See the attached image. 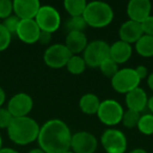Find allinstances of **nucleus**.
Returning a JSON list of instances; mask_svg holds the SVG:
<instances>
[{"mask_svg": "<svg viewBox=\"0 0 153 153\" xmlns=\"http://www.w3.org/2000/svg\"><path fill=\"white\" fill-rule=\"evenodd\" d=\"M110 45L104 40H94L89 42L83 51V59L89 67H99L103 61L109 58Z\"/></svg>", "mask_w": 153, "mask_h": 153, "instance_id": "nucleus-5", "label": "nucleus"}, {"mask_svg": "<svg viewBox=\"0 0 153 153\" xmlns=\"http://www.w3.org/2000/svg\"><path fill=\"white\" fill-rule=\"evenodd\" d=\"M101 72L104 74L107 78H112L117 71H119V64H117L112 59L108 58L105 61H103L101 63V65L99 66Z\"/></svg>", "mask_w": 153, "mask_h": 153, "instance_id": "nucleus-25", "label": "nucleus"}, {"mask_svg": "<svg viewBox=\"0 0 153 153\" xmlns=\"http://www.w3.org/2000/svg\"><path fill=\"white\" fill-rule=\"evenodd\" d=\"M101 144L106 153H125L127 150L126 135L121 130L114 128H108L103 132Z\"/></svg>", "mask_w": 153, "mask_h": 153, "instance_id": "nucleus-8", "label": "nucleus"}, {"mask_svg": "<svg viewBox=\"0 0 153 153\" xmlns=\"http://www.w3.org/2000/svg\"><path fill=\"white\" fill-rule=\"evenodd\" d=\"M19 23H20L19 18L15 15H12V16H10V17H7V19L3 20L2 25L4 26L5 30H7L10 34L13 35V34H16V32H17Z\"/></svg>", "mask_w": 153, "mask_h": 153, "instance_id": "nucleus-27", "label": "nucleus"}, {"mask_svg": "<svg viewBox=\"0 0 153 153\" xmlns=\"http://www.w3.org/2000/svg\"><path fill=\"white\" fill-rule=\"evenodd\" d=\"M100 104L101 101L99 99V97L96 96L94 94H91V92L83 94L79 101L80 109H81L82 112L87 115L97 114Z\"/></svg>", "mask_w": 153, "mask_h": 153, "instance_id": "nucleus-19", "label": "nucleus"}, {"mask_svg": "<svg viewBox=\"0 0 153 153\" xmlns=\"http://www.w3.org/2000/svg\"><path fill=\"white\" fill-rule=\"evenodd\" d=\"M142 80L138 78L134 68H121L111 78V86L119 94H128L131 90L140 87Z\"/></svg>", "mask_w": 153, "mask_h": 153, "instance_id": "nucleus-4", "label": "nucleus"}, {"mask_svg": "<svg viewBox=\"0 0 153 153\" xmlns=\"http://www.w3.org/2000/svg\"><path fill=\"white\" fill-rule=\"evenodd\" d=\"M140 117V113L128 109L127 111H124L123 119H122L121 123H123V125L125 126L126 128L132 129V128H134V127L137 126Z\"/></svg>", "mask_w": 153, "mask_h": 153, "instance_id": "nucleus-26", "label": "nucleus"}, {"mask_svg": "<svg viewBox=\"0 0 153 153\" xmlns=\"http://www.w3.org/2000/svg\"><path fill=\"white\" fill-rule=\"evenodd\" d=\"M13 119V115L7 108H0V129H7Z\"/></svg>", "mask_w": 153, "mask_h": 153, "instance_id": "nucleus-30", "label": "nucleus"}, {"mask_svg": "<svg viewBox=\"0 0 153 153\" xmlns=\"http://www.w3.org/2000/svg\"><path fill=\"white\" fill-rule=\"evenodd\" d=\"M147 107L150 110L151 114H153V96L150 99H148V105H147Z\"/></svg>", "mask_w": 153, "mask_h": 153, "instance_id": "nucleus-37", "label": "nucleus"}, {"mask_svg": "<svg viewBox=\"0 0 153 153\" xmlns=\"http://www.w3.org/2000/svg\"><path fill=\"white\" fill-rule=\"evenodd\" d=\"M136 127L140 133L146 134V135L153 134V114L145 113V114L140 115Z\"/></svg>", "mask_w": 153, "mask_h": 153, "instance_id": "nucleus-23", "label": "nucleus"}, {"mask_svg": "<svg viewBox=\"0 0 153 153\" xmlns=\"http://www.w3.org/2000/svg\"><path fill=\"white\" fill-rule=\"evenodd\" d=\"M5 99H7V96H5V91L3 90L2 87H0V108L2 107V105L4 104Z\"/></svg>", "mask_w": 153, "mask_h": 153, "instance_id": "nucleus-34", "label": "nucleus"}, {"mask_svg": "<svg viewBox=\"0 0 153 153\" xmlns=\"http://www.w3.org/2000/svg\"><path fill=\"white\" fill-rule=\"evenodd\" d=\"M34 107V101L30 94L25 92H18L14 94L7 102V109L13 117H28V113Z\"/></svg>", "mask_w": 153, "mask_h": 153, "instance_id": "nucleus-10", "label": "nucleus"}, {"mask_svg": "<svg viewBox=\"0 0 153 153\" xmlns=\"http://www.w3.org/2000/svg\"><path fill=\"white\" fill-rule=\"evenodd\" d=\"M114 13L108 3L104 1L88 2L83 14L86 24L94 28H102L112 22Z\"/></svg>", "mask_w": 153, "mask_h": 153, "instance_id": "nucleus-3", "label": "nucleus"}, {"mask_svg": "<svg viewBox=\"0 0 153 153\" xmlns=\"http://www.w3.org/2000/svg\"><path fill=\"white\" fill-rule=\"evenodd\" d=\"M7 130L12 142L16 145L25 146L38 140L40 126L33 117H14Z\"/></svg>", "mask_w": 153, "mask_h": 153, "instance_id": "nucleus-2", "label": "nucleus"}, {"mask_svg": "<svg viewBox=\"0 0 153 153\" xmlns=\"http://www.w3.org/2000/svg\"><path fill=\"white\" fill-rule=\"evenodd\" d=\"M98 148V140L92 133L79 131L71 135L70 149L74 153H94Z\"/></svg>", "mask_w": 153, "mask_h": 153, "instance_id": "nucleus-11", "label": "nucleus"}, {"mask_svg": "<svg viewBox=\"0 0 153 153\" xmlns=\"http://www.w3.org/2000/svg\"><path fill=\"white\" fill-rule=\"evenodd\" d=\"M124 114L123 106L113 99H107L101 102L98 110L99 120L106 126H115L122 122Z\"/></svg>", "mask_w": 153, "mask_h": 153, "instance_id": "nucleus-6", "label": "nucleus"}, {"mask_svg": "<svg viewBox=\"0 0 153 153\" xmlns=\"http://www.w3.org/2000/svg\"><path fill=\"white\" fill-rule=\"evenodd\" d=\"M41 4L38 0H15L13 1V13L20 20L35 19Z\"/></svg>", "mask_w": 153, "mask_h": 153, "instance_id": "nucleus-14", "label": "nucleus"}, {"mask_svg": "<svg viewBox=\"0 0 153 153\" xmlns=\"http://www.w3.org/2000/svg\"><path fill=\"white\" fill-rule=\"evenodd\" d=\"M87 44V37L83 32H71L66 36L64 45L71 55H79L80 53H83Z\"/></svg>", "mask_w": 153, "mask_h": 153, "instance_id": "nucleus-17", "label": "nucleus"}, {"mask_svg": "<svg viewBox=\"0 0 153 153\" xmlns=\"http://www.w3.org/2000/svg\"><path fill=\"white\" fill-rule=\"evenodd\" d=\"M2 149V137H1V135H0V150Z\"/></svg>", "mask_w": 153, "mask_h": 153, "instance_id": "nucleus-40", "label": "nucleus"}, {"mask_svg": "<svg viewBox=\"0 0 153 153\" xmlns=\"http://www.w3.org/2000/svg\"><path fill=\"white\" fill-rule=\"evenodd\" d=\"M143 30V34L153 36V16H149L145 21L140 23Z\"/></svg>", "mask_w": 153, "mask_h": 153, "instance_id": "nucleus-31", "label": "nucleus"}, {"mask_svg": "<svg viewBox=\"0 0 153 153\" xmlns=\"http://www.w3.org/2000/svg\"><path fill=\"white\" fill-rule=\"evenodd\" d=\"M51 41V33H46V32H41L40 36H39L38 42L41 43L43 45L48 44L49 42Z\"/></svg>", "mask_w": 153, "mask_h": 153, "instance_id": "nucleus-33", "label": "nucleus"}, {"mask_svg": "<svg viewBox=\"0 0 153 153\" xmlns=\"http://www.w3.org/2000/svg\"><path fill=\"white\" fill-rule=\"evenodd\" d=\"M87 2L85 0H65L64 9L71 17H80L83 16Z\"/></svg>", "mask_w": 153, "mask_h": 153, "instance_id": "nucleus-21", "label": "nucleus"}, {"mask_svg": "<svg viewBox=\"0 0 153 153\" xmlns=\"http://www.w3.org/2000/svg\"><path fill=\"white\" fill-rule=\"evenodd\" d=\"M143 30L140 23L132 20H127L121 25L119 30L120 40L131 45L132 43H136L137 40L143 36Z\"/></svg>", "mask_w": 153, "mask_h": 153, "instance_id": "nucleus-15", "label": "nucleus"}, {"mask_svg": "<svg viewBox=\"0 0 153 153\" xmlns=\"http://www.w3.org/2000/svg\"><path fill=\"white\" fill-rule=\"evenodd\" d=\"M71 56L72 55L65 45L61 43H56L47 47L43 55V60L48 67L59 69V68L66 66Z\"/></svg>", "mask_w": 153, "mask_h": 153, "instance_id": "nucleus-9", "label": "nucleus"}, {"mask_svg": "<svg viewBox=\"0 0 153 153\" xmlns=\"http://www.w3.org/2000/svg\"><path fill=\"white\" fill-rule=\"evenodd\" d=\"M147 84H148L149 88L153 91V72H151L150 74H148V78H147Z\"/></svg>", "mask_w": 153, "mask_h": 153, "instance_id": "nucleus-35", "label": "nucleus"}, {"mask_svg": "<svg viewBox=\"0 0 153 153\" xmlns=\"http://www.w3.org/2000/svg\"><path fill=\"white\" fill-rule=\"evenodd\" d=\"M65 153H74V152H72V151H70V150H69V151H67V152H65Z\"/></svg>", "mask_w": 153, "mask_h": 153, "instance_id": "nucleus-41", "label": "nucleus"}, {"mask_svg": "<svg viewBox=\"0 0 153 153\" xmlns=\"http://www.w3.org/2000/svg\"><path fill=\"white\" fill-rule=\"evenodd\" d=\"M0 153H19V152L12 148H2L0 150Z\"/></svg>", "mask_w": 153, "mask_h": 153, "instance_id": "nucleus-36", "label": "nucleus"}, {"mask_svg": "<svg viewBox=\"0 0 153 153\" xmlns=\"http://www.w3.org/2000/svg\"><path fill=\"white\" fill-rule=\"evenodd\" d=\"M86 26H87V24H86L83 16H80V17H70L65 23V28L68 33L83 32Z\"/></svg>", "mask_w": 153, "mask_h": 153, "instance_id": "nucleus-24", "label": "nucleus"}, {"mask_svg": "<svg viewBox=\"0 0 153 153\" xmlns=\"http://www.w3.org/2000/svg\"><path fill=\"white\" fill-rule=\"evenodd\" d=\"M125 102L128 109L140 113L147 108L148 96L143 88L137 87L135 89L131 90L130 92H128V94H126Z\"/></svg>", "mask_w": 153, "mask_h": 153, "instance_id": "nucleus-16", "label": "nucleus"}, {"mask_svg": "<svg viewBox=\"0 0 153 153\" xmlns=\"http://www.w3.org/2000/svg\"><path fill=\"white\" fill-rule=\"evenodd\" d=\"M13 15V1L0 0V19H7Z\"/></svg>", "mask_w": 153, "mask_h": 153, "instance_id": "nucleus-29", "label": "nucleus"}, {"mask_svg": "<svg viewBox=\"0 0 153 153\" xmlns=\"http://www.w3.org/2000/svg\"><path fill=\"white\" fill-rule=\"evenodd\" d=\"M134 69H135L136 74H137L138 78H140V80H144V79H146V78H148V69L146 68V66L138 65V66H136Z\"/></svg>", "mask_w": 153, "mask_h": 153, "instance_id": "nucleus-32", "label": "nucleus"}, {"mask_svg": "<svg viewBox=\"0 0 153 153\" xmlns=\"http://www.w3.org/2000/svg\"><path fill=\"white\" fill-rule=\"evenodd\" d=\"M40 33L41 30L39 28L35 19H27L20 20L16 35L19 38V40L25 44H34L38 42Z\"/></svg>", "mask_w": 153, "mask_h": 153, "instance_id": "nucleus-12", "label": "nucleus"}, {"mask_svg": "<svg viewBox=\"0 0 153 153\" xmlns=\"http://www.w3.org/2000/svg\"><path fill=\"white\" fill-rule=\"evenodd\" d=\"M41 32L53 33L57 32L61 25V16L58 10L51 5H41L38 14L35 17Z\"/></svg>", "mask_w": 153, "mask_h": 153, "instance_id": "nucleus-7", "label": "nucleus"}, {"mask_svg": "<svg viewBox=\"0 0 153 153\" xmlns=\"http://www.w3.org/2000/svg\"><path fill=\"white\" fill-rule=\"evenodd\" d=\"M136 53L145 58L153 57V36L143 35L135 43Z\"/></svg>", "mask_w": 153, "mask_h": 153, "instance_id": "nucleus-20", "label": "nucleus"}, {"mask_svg": "<svg viewBox=\"0 0 153 153\" xmlns=\"http://www.w3.org/2000/svg\"><path fill=\"white\" fill-rule=\"evenodd\" d=\"M71 135L67 124L53 119L40 127L37 140L39 148L45 153H65L70 150Z\"/></svg>", "mask_w": 153, "mask_h": 153, "instance_id": "nucleus-1", "label": "nucleus"}, {"mask_svg": "<svg viewBox=\"0 0 153 153\" xmlns=\"http://www.w3.org/2000/svg\"><path fill=\"white\" fill-rule=\"evenodd\" d=\"M152 4L149 0H130L127 4V15L129 20L142 23L151 16Z\"/></svg>", "mask_w": 153, "mask_h": 153, "instance_id": "nucleus-13", "label": "nucleus"}, {"mask_svg": "<svg viewBox=\"0 0 153 153\" xmlns=\"http://www.w3.org/2000/svg\"><path fill=\"white\" fill-rule=\"evenodd\" d=\"M28 153H45V152L43 150H41L40 148H34V149H32Z\"/></svg>", "mask_w": 153, "mask_h": 153, "instance_id": "nucleus-39", "label": "nucleus"}, {"mask_svg": "<svg viewBox=\"0 0 153 153\" xmlns=\"http://www.w3.org/2000/svg\"><path fill=\"white\" fill-rule=\"evenodd\" d=\"M132 55V46L124 41H115L110 45L109 58L117 64H124L130 59Z\"/></svg>", "mask_w": 153, "mask_h": 153, "instance_id": "nucleus-18", "label": "nucleus"}, {"mask_svg": "<svg viewBox=\"0 0 153 153\" xmlns=\"http://www.w3.org/2000/svg\"><path fill=\"white\" fill-rule=\"evenodd\" d=\"M65 67L68 70V72H70L71 74H81L85 71L87 65H86L83 57H80L79 55H72L68 60Z\"/></svg>", "mask_w": 153, "mask_h": 153, "instance_id": "nucleus-22", "label": "nucleus"}, {"mask_svg": "<svg viewBox=\"0 0 153 153\" xmlns=\"http://www.w3.org/2000/svg\"><path fill=\"white\" fill-rule=\"evenodd\" d=\"M12 41V35L0 23V51H3L10 46Z\"/></svg>", "mask_w": 153, "mask_h": 153, "instance_id": "nucleus-28", "label": "nucleus"}, {"mask_svg": "<svg viewBox=\"0 0 153 153\" xmlns=\"http://www.w3.org/2000/svg\"><path fill=\"white\" fill-rule=\"evenodd\" d=\"M129 153H148L145 149L143 148H136V149H133V150H131Z\"/></svg>", "mask_w": 153, "mask_h": 153, "instance_id": "nucleus-38", "label": "nucleus"}]
</instances>
